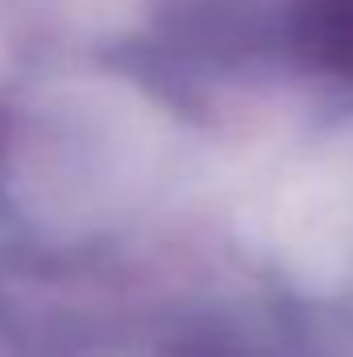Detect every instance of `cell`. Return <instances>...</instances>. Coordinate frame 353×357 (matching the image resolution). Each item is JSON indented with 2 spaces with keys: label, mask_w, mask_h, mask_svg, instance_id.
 <instances>
[{
  "label": "cell",
  "mask_w": 353,
  "mask_h": 357,
  "mask_svg": "<svg viewBox=\"0 0 353 357\" xmlns=\"http://www.w3.org/2000/svg\"><path fill=\"white\" fill-rule=\"evenodd\" d=\"M295 38L312 63L353 75V0H299Z\"/></svg>",
  "instance_id": "cell-1"
}]
</instances>
